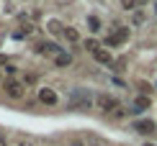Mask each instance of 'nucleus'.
<instances>
[{
  "label": "nucleus",
  "mask_w": 157,
  "mask_h": 146,
  "mask_svg": "<svg viewBox=\"0 0 157 146\" xmlns=\"http://www.w3.org/2000/svg\"><path fill=\"white\" fill-rule=\"evenodd\" d=\"M3 90H5V97H10V100H23L26 97V82L16 77H8L3 82Z\"/></svg>",
  "instance_id": "f257e3e1"
},
{
  "label": "nucleus",
  "mask_w": 157,
  "mask_h": 146,
  "mask_svg": "<svg viewBox=\"0 0 157 146\" xmlns=\"http://www.w3.org/2000/svg\"><path fill=\"white\" fill-rule=\"evenodd\" d=\"M34 49H36V54H44V57H59L64 51L57 41H47V38H44V41H36Z\"/></svg>",
  "instance_id": "f03ea898"
},
{
  "label": "nucleus",
  "mask_w": 157,
  "mask_h": 146,
  "mask_svg": "<svg viewBox=\"0 0 157 146\" xmlns=\"http://www.w3.org/2000/svg\"><path fill=\"white\" fill-rule=\"evenodd\" d=\"M36 97H39V103H41V105H49V108H54V105L59 103V95H57V90H54V87H47V85L36 90Z\"/></svg>",
  "instance_id": "7ed1b4c3"
},
{
  "label": "nucleus",
  "mask_w": 157,
  "mask_h": 146,
  "mask_svg": "<svg viewBox=\"0 0 157 146\" xmlns=\"http://www.w3.org/2000/svg\"><path fill=\"white\" fill-rule=\"evenodd\" d=\"M95 105H98V110H103L106 115H111V113L119 108V100L111 97V95H106V92H101V95H95Z\"/></svg>",
  "instance_id": "20e7f679"
},
{
  "label": "nucleus",
  "mask_w": 157,
  "mask_h": 146,
  "mask_svg": "<svg viewBox=\"0 0 157 146\" xmlns=\"http://www.w3.org/2000/svg\"><path fill=\"white\" fill-rule=\"evenodd\" d=\"M126 38H129V28H126V26H119V31H113L111 36H106V41H103V44H106L108 49H113V46H121Z\"/></svg>",
  "instance_id": "39448f33"
},
{
  "label": "nucleus",
  "mask_w": 157,
  "mask_h": 146,
  "mask_svg": "<svg viewBox=\"0 0 157 146\" xmlns=\"http://www.w3.org/2000/svg\"><path fill=\"white\" fill-rule=\"evenodd\" d=\"M93 59H95L98 64H106V67H111V64H113V54H111L108 49H103V46H101V49H98L95 54H93Z\"/></svg>",
  "instance_id": "423d86ee"
},
{
  "label": "nucleus",
  "mask_w": 157,
  "mask_h": 146,
  "mask_svg": "<svg viewBox=\"0 0 157 146\" xmlns=\"http://www.w3.org/2000/svg\"><path fill=\"white\" fill-rule=\"evenodd\" d=\"M64 28H67V26H64V23L59 21V18H49V21H47V31H49L52 36H59V34H64Z\"/></svg>",
  "instance_id": "0eeeda50"
},
{
  "label": "nucleus",
  "mask_w": 157,
  "mask_h": 146,
  "mask_svg": "<svg viewBox=\"0 0 157 146\" xmlns=\"http://www.w3.org/2000/svg\"><path fill=\"white\" fill-rule=\"evenodd\" d=\"M64 38H67V44H82V38H80V31L77 28H72V26H67V28H64V34H62Z\"/></svg>",
  "instance_id": "6e6552de"
},
{
  "label": "nucleus",
  "mask_w": 157,
  "mask_h": 146,
  "mask_svg": "<svg viewBox=\"0 0 157 146\" xmlns=\"http://www.w3.org/2000/svg\"><path fill=\"white\" fill-rule=\"evenodd\" d=\"M134 131H139V133H155V123L152 121H134Z\"/></svg>",
  "instance_id": "1a4fd4ad"
},
{
  "label": "nucleus",
  "mask_w": 157,
  "mask_h": 146,
  "mask_svg": "<svg viewBox=\"0 0 157 146\" xmlns=\"http://www.w3.org/2000/svg\"><path fill=\"white\" fill-rule=\"evenodd\" d=\"M82 49L90 51V54H95V51L101 49V41H98V38H93V36H90V38H82Z\"/></svg>",
  "instance_id": "9d476101"
},
{
  "label": "nucleus",
  "mask_w": 157,
  "mask_h": 146,
  "mask_svg": "<svg viewBox=\"0 0 157 146\" xmlns=\"http://www.w3.org/2000/svg\"><path fill=\"white\" fill-rule=\"evenodd\" d=\"M54 64H57L59 69H64V67H70V64H72V57H70L67 51H62L59 57H54Z\"/></svg>",
  "instance_id": "9b49d317"
},
{
  "label": "nucleus",
  "mask_w": 157,
  "mask_h": 146,
  "mask_svg": "<svg viewBox=\"0 0 157 146\" xmlns=\"http://www.w3.org/2000/svg\"><path fill=\"white\" fill-rule=\"evenodd\" d=\"M134 108H136V113H142V110H147L149 108V97H134Z\"/></svg>",
  "instance_id": "f8f14e48"
},
{
  "label": "nucleus",
  "mask_w": 157,
  "mask_h": 146,
  "mask_svg": "<svg viewBox=\"0 0 157 146\" xmlns=\"http://www.w3.org/2000/svg\"><path fill=\"white\" fill-rule=\"evenodd\" d=\"M88 26H90L93 34H98V31H101V21H98V16H88Z\"/></svg>",
  "instance_id": "ddd939ff"
},
{
  "label": "nucleus",
  "mask_w": 157,
  "mask_h": 146,
  "mask_svg": "<svg viewBox=\"0 0 157 146\" xmlns=\"http://www.w3.org/2000/svg\"><path fill=\"white\" fill-rule=\"evenodd\" d=\"M124 115H126V110H124V108H121V105H119V108H116L113 113H111V115H108V118H111V121H121V118H124Z\"/></svg>",
  "instance_id": "4468645a"
},
{
  "label": "nucleus",
  "mask_w": 157,
  "mask_h": 146,
  "mask_svg": "<svg viewBox=\"0 0 157 146\" xmlns=\"http://www.w3.org/2000/svg\"><path fill=\"white\" fill-rule=\"evenodd\" d=\"M64 146H88V144H85L82 138H77V136H70V138H67V144H64Z\"/></svg>",
  "instance_id": "2eb2a0df"
},
{
  "label": "nucleus",
  "mask_w": 157,
  "mask_h": 146,
  "mask_svg": "<svg viewBox=\"0 0 157 146\" xmlns=\"http://www.w3.org/2000/svg\"><path fill=\"white\" fill-rule=\"evenodd\" d=\"M121 5H124V10H134L136 8V0H121Z\"/></svg>",
  "instance_id": "dca6fc26"
},
{
  "label": "nucleus",
  "mask_w": 157,
  "mask_h": 146,
  "mask_svg": "<svg viewBox=\"0 0 157 146\" xmlns=\"http://www.w3.org/2000/svg\"><path fill=\"white\" fill-rule=\"evenodd\" d=\"M36 79H39L36 75H26V77H23V82H26V87H29V85H34Z\"/></svg>",
  "instance_id": "f3484780"
},
{
  "label": "nucleus",
  "mask_w": 157,
  "mask_h": 146,
  "mask_svg": "<svg viewBox=\"0 0 157 146\" xmlns=\"http://www.w3.org/2000/svg\"><path fill=\"white\" fill-rule=\"evenodd\" d=\"M3 72H5L8 77H13V75H16V67H13V64H5V67H3Z\"/></svg>",
  "instance_id": "a211bd4d"
},
{
  "label": "nucleus",
  "mask_w": 157,
  "mask_h": 146,
  "mask_svg": "<svg viewBox=\"0 0 157 146\" xmlns=\"http://www.w3.org/2000/svg\"><path fill=\"white\" fill-rule=\"evenodd\" d=\"M3 10H5V13H16V5H13V3H5Z\"/></svg>",
  "instance_id": "6ab92c4d"
},
{
  "label": "nucleus",
  "mask_w": 157,
  "mask_h": 146,
  "mask_svg": "<svg viewBox=\"0 0 157 146\" xmlns=\"http://www.w3.org/2000/svg\"><path fill=\"white\" fill-rule=\"evenodd\" d=\"M18 146H36V144H34V141H31V138H23V141H21V144H18Z\"/></svg>",
  "instance_id": "aec40b11"
},
{
  "label": "nucleus",
  "mask_w": 157,
  "mask_h": 146,
  "mask_svg": "<svg viewBox=\"0 0 157 146\" xmlns=\"http://www.w3.org/2000/svg\"><path fill=\"white\" fill-rule=\"evenodd\" d=\"M0 146H5V133L0 131Z\"/></svg>",
  "instance_id": "412c9836"
},
{
  "label": "nucleus",
  "mask_w": 157,
  "mask_h": 146,
  "mask_svg": "<svg viewBox=\"0 0 157 146\" xmlns=\"http://www.w3.org/2000/svg\"><path fill=\"white\" fill-rule=\"evenodd\" d=\"M3 75H5V72H3V67H0V87H3V82H5V79H3Z\"/></svg>",
  "instance_id": "4be33fe9"
},
{
  "label": "nucleus",
  "mask_w": 157,
  "mask_h": 146,
  "mask_svg": "<svg viewBox=\"0 0 157 146\" xmlns=\"http://www.w3.org/2000/svg\"><path fill=\"white\" fill-rule=\"evenodd\" d=\"M90 146H103V144H90Z\"/></svg>",
  "instance_id": "5701e85b"
},
{
  "label": "nucleus",
  "mask_w": 157,
  "mask_h": 146,
  "mask_svg": "<svg viewBox=\"0 0 157 146\" xmlns=\"http://www.w3.org/2000/svg\"><path fill=\"white\" fill-rule=\"evenodd\" d=\"M144 146H157V144H144Z\"/></svg>",
  "instance_id": "b1692460"
},
{
  "label": "nucleus",
  "mask_w": 157,
  "mask_h": 146,
  "mask_svg": "<svg viewBox=\"0 0 157 146\" xmlns=\"http://www.w3.org/2000/svg\"><path fill=\"white\" fill-rule=\"evenodd\" d=\"M5 146H10V144H5Z\"/></svg>",
  "instance_id": "393cba45"
}]
</instances>
